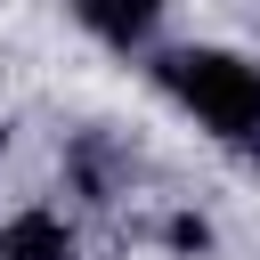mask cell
I'll list each match as a JSON object with an SVG mask.
<instances>
[{
    "label": "cell",
    "mask_w": 260,
    "mask_h": 260,
    "mask_svg": "<svg viewBox=\"0 0 260 260\" xmlns=\"http://www.w3.org/2000/svg\"><path fill=\"white\" fill-rule=\"evenodd\" d=\"M154 81L211 138L260 146V57H244V49H162L154 57Z\"/></svg>",
    "instance_id": "1"
},
{
    "label": "cell",
    "mask_w": 260,
    "mask_h": 260,
    "mask_svg": "<svg viewBox=\"0 0 260 260\" xmlns=\"http://www.w3.org/2000/svg\"><path fill=\"white\" fill-rule=\"evenodd\" d=\"M81 32L106 41V49H146L154 24H162V0H73Z\"/></svg>",
    "instance_id": "2"
},
{
    "label": "cell",
    "mask_w": 260,
    "mask_h": 260,
    "mask_svg": "<svg viewBox=\"0 0 260 260\" xmlns=\"http://www.w3.org/2000/svg\"><path fill=\"white\" fill-rule=\"evenodd\" d=\"M0 260H73V228L57 211H16L0 228Z\"/></svg>",
    "instance_id": "3"
}]
</instances>
